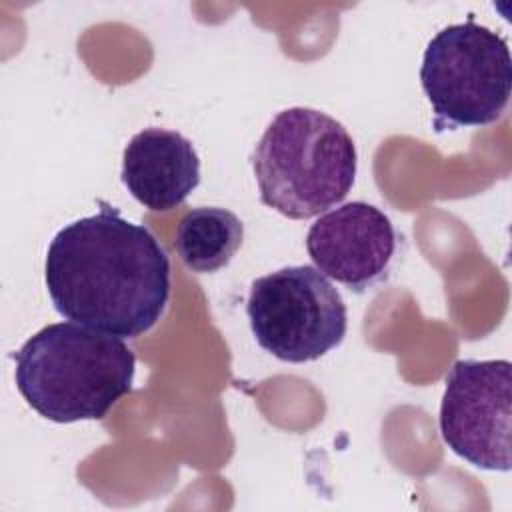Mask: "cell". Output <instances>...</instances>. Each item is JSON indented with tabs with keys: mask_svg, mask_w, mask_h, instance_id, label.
Wrapping results in <instances>:
<instances>
[{
	"mask_svg": "<svg viewBox=\"0 0 512 512\" xmlns=\"http://www.w3.org/2000/svg\"><path fill=\"white\" fill-rule=\"evenodd\" d=\"M306 252L324 276L364 292L384 278L396 252V230L380 208L354 200L310 224Z\"/></svg>",
	"mask_w": 512,
	"mask_h": 512,
	"instance_id": "cell-7",
	"label": "cell"
},
{
	"mask_svg": "<svg viewBox=\"0 0 512 512\" xmlns=\"http://www.w3.org/2000/svg\"><path fill=\"white\" fill-rule=\"evenodd\" d=\"M44 282L56 312L66 320L118 338H138L166 310L170 260L146 226L100 202L96 214L54 234Z\"/></svg>",
	"mask_w": 512,
	"mask_h": 512,
	"instance_id": "cell-1",
	"label": "cell"
},
{
	"mask_svg": "<svg viewBox=\"0 0 512 512\" xmlns=\"http://www.w3.org/2000/svg\"><path fill=\"white\" fill-rule=\"evenodd\" d=\"M16 388L42 418L102 420L132 390L136 356L118 338L76 322H54L14 354Z\"/></svg>",
	"mask_w": 512,
	"mask_h": 512,
	"instance_id": "cell-2",
	"label": "cell"
},
{
	"mask_svg": "<svg viewBox=\"0 0 512 512\" xmlns=\"http://www.w3.org/2000/svg\"><path fill=\"white\" fill-rule=\"evenodd\" d=\"M420 84L438 132L496 122L512 92L506 38L476 24L472 14L462 24L442 28L424 50Z\"/></svg>",
	"mask_w": 512,
	"mask_h": 512,
	"instance_id": "cell-4",
	"label": "cell"
},
{
	"mask_svg": "<svg viewBox=\"0 0 512 512\" xmlns=\"http://www.w3.org/2000/svg\"><path fill=\"white\" fill-rule=\"evenodd\" d=\"M250 160L260 202L292 220L318 216L342 202L358 166L356 146L344 124L306 106L278 112Z\"/></svg>",
	"mask_w": 512,
	"mask_h": 512,
	"instance_id": "cell-3",
	"label": "cell"
},
{
	"mask_svg": "<svg viewBox=\"0 0 512 512\" xmlns=\"http://www.w3.org/2000/svg\"><path fill=\"white\" fill-rule=\"evenodd\" d=\"M246 314L258 346L282 362H312L342 344L348 310L314 266H286L250 284Z\"/></svg>",
	"mask_w": 512,
	"mask_h": 512,
	"instance_id": "cell-5",
	"label": "cell"
},
{
	"mask_svg": "<svg viewBox=\"0 0 512 512\" xmlns=\"http://www.w3.org/2000/svg\"><path fill=\"white\" fill-rule=\"evenodd\" d=\"M120 178L144 208L164 212L182 204L200 184V158L180 132L144 128L124 148Z\"/></svg>",
	"mask_w": 512,
	"mask_h": 512,
	"instance_id": "cell-8",
	"label": "cell"
},
{
	"mask_svg": "<svg viewBox=\"0 0 512 512\" xmlns=\"http://www.w3.org/2000/svg\"><path fill=\"white\" fill-rule=\"evenodd\" d=\"M244 240L242 220L218 206L188 210L174 236V250L184 266L198 274H210L230 264Z\"/></svg>",
	"mask_w": 512,
	"mask_h": 512,
	"instance_id": "cell-9",
	"label": "cell"
},
{
	"mask_svg": "<svg viewBox=\"0 0 512 512\" xmlns=\"http://www.w3.org/2000/svg\"><path fill=\"white\" fill-rule=\"evenodd\" d=\"M510 360H458L452 364L440 402V436L468 464L510 472L512 430Z\"/></svg>",
	"mask_w": 512,
	"mask_h": 512,
	"instance_id": "cell-6",
	"label": "cell"
}]
</instances>
